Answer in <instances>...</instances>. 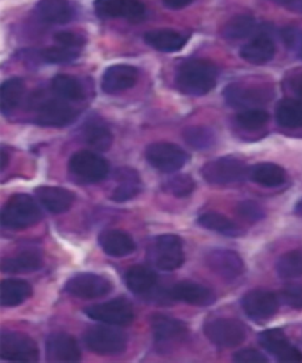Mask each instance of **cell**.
I'll return each mask as SVG.
<instances>
[{
    "label": "cell",
    "mask_w": 302,
    "mask_h": 363,
    "mask_svg": "<svg viewBox=\"0 0 302 363\" xmlns=\"http://www.w3.org/2000/svg\"><path fill=\"white\" fill-rule=\"evenodd\" d=\"M216 67L206 60L185 62L176 74V86L182 93L192 96H202L216 86Z\"/></svg>",
    "instance_id": "cell-1"
},
{
    "label": "cell",
    "mask_w": 302,
    "mask_h": 363,
    "mask_svg": "<svg viewBox=\"0 0 302 363\" xmlns=\"http://www.w3.org/2000/svg\"><path fill=\"white\" fill-rule=\"evenodd\" d=\"M43 217L38 203L26 194H16L8 199L1 211V225L13 230H23L40 223Z\"/></svg>",
    "instance_id": "cell-2"
},
{
    "label": "cell",
    "mask_w": 302,
    "mask_h": 363,
    "mask_svg": "<svg viewBox=\"0 0 302 363\" xmlns=\"http://www.w3.org/2000/svg\"><path fill=\"white\" fill-rule=\"evenodd\" d=\"M249 169L238 157H223L207 162L202 167V177L211 185H231L245 180Z\"/></svg>",
    "instance_id": "cell-3"
},
{
    "label": "cell",
    "mask_w": 302,
    "mask_h": 363,
    "mask_svg": "<svg viewBox=\"0 0 302 363\" xmlns=\"http://www.w3.org/2000/svg\"><path fill=\"white\" fill-rule=\"evenodd\" d=\"M0 356L11 362H38L40 349L33 338L18 331H4L0 337Z\"/></svg>",
    "instance_id": "cell-4"
},
{
    "label": "cell",
    "mask_w": 302,
    "mask_h": 363,
    "mask_svg": "<svg viewBox=\"0 0 302 363\" xmlns=\"http://www.w3.org/2000/svg\"><path fill=\"white\" fill-rule=\"evenodd\" d=\"M84 341L91 352L112 356L124 352L128 338L121 330L109 327H93L84 334Z\"/></svg>",
    "instance_id": "cell-5"
},
{
    "label": "cell",
    "mask_w": 302,
    "mask_h": 363,
    "mask_svg": "<svg viewBox=\"0 0 302 363\" xmlns=\"http://www.w3.org/2000/svg\"><path fill=\"white\" fill-rule=\"evenodd\" d=\"M204 334L214 345L222 348H234L247 337L245 324L234 318H214L204 324Z\"/></svg>",
    "instance_id": "cell-6"
},
{
    "label": "cell",
    "mask_w": 302,
    "mask_h": 363,
    "mask_svg": "<svg viewBox=\"0 0 302 363\" xmlns=\"http://www.w3.org/2000/svg\"><path fill=\"white\" fill-rule=\"evenodd\" d=\"M151 259L160 270L173 271L181 267L185 263L181 239L174 235L157 237L151 246Z\"/></svg>",
    "instance_id": "cell-7"
},
{
    "label": "cell",
    "mask_w": 302,
    "mask_h": 363,
    "mask_svg": "<svg viewBox=\"0 0 302 363\" xmlns=\"http://www.w3.org/2000/svg\"><path fill=\"white\" fill-rule=\"evenodd\" d=\"M69 169L76 178L86 182H98L109 174V164L98 154L81 150L72 155Z\"/></svg>",
    "instance_id": "cell-8"
},
{
    "label": "cell",
    "mask_w": 302,
    "mask_h": 363,
    "mask_svg": "<svg viewBox=\"0 0 302 363\" xmlns=\"http://www.w3.org/2000/svg\"><path fill=\"white\" fill-rule=\"evenodd\" d=\"M86 315L97 322L122 327L132 323L135 317L132 304L125 298L112 299L89 306L86 309Z\"/></svg>",
    "instance_id": "cell-9"
},
{
    "label": "cell",
    "mask_w": 302,
    "mask_h": 363,
    "mask_svg": "<svg viewBox=\"0 0 302 363\" xmlns=\"http://www.w3.org/2000/svg\"><path fill=\"white\" fill-rule=\"evenodd\" d=\"M146 160L153 168L164 173L178 171L188 161V155L174 143H157L146 148Z\"/></svg>",
    "instance_id": "cell-10"
},
{
    "label": "cell",
    "mask_w": 302,
    "mask_h": 363,
    "mask_svg": "<svg viewBox=\"0 0 302 363\" xmlns=\"http://www.w3.org/2000/svg\"><path fill=\"white\" fill-rule=\"evenodd\" d=\"M112 290L111 281L96 274H79L65 284V291L82 299H96L107 296Z\"/></svg>",
    "instance_id": "cell-11"
},
{
    "label": "cell",
    "mask_w": 302,
    "mask_h": 363,
    "mask_svg": "<svg viewBox=\"0 0 302 363\" xmlns=\"http://www.w3.org/2000/svg\"><path fill=\"white\" fill-rule=\"evenodd\" d=\"M259 342L263 349L273 355L280 362H302L300 349L291 345L281 329H268L259 335Z\"/></svg>",
    "instance_id": "cell-12"
},
{
    "label": "cell",
    "mask_w": 302,
    "mask_h": 363,
    "mask_svg": "<svg viewBox=\"0 0 302 363\" xmlns=\"http://www.w3.org/2000/svg\"><path fill=\"white\" fill-rule=\"evenodd\" d=\"M97 15L104 18H125L141 22L146 17V6L141 0H96Z\"/></svg>",
    "instance_id": "cell-13"
},
{
    "label": "cell",
    "mask_w": 302,
    "mask_h": 363,
    "mask_svg": "<svg viewBox=\"0 0 302 363\" xmlns=\"http://www.w3.org/2000/svg\"><path fill=\"white\" fill-rule=\"evenodd\" d=\"M242 308L249 318L254 320H267L277 313L279 299L273 292L252 290L243 296Z\"/></svg>",
    "instance_id": "cell-14"
},
{
    "label": "cell",
    "mask_w": 302,
    "mask_h": 363,
    "mask_svg": "<svg viewBox=\"0 0 302 363\" xmlns=\"http://www.w3.org/2000/svg\"><path fill=\"white\" fill-rule=\"evenodd\" d=\"M206 260L210 270L227 281L240 277L245 271V263L241 257L231 250H211L207 255Z\"/></svg>",
    "instance_id": "cell-15"
},
{
    "label": "cell",
    "mask_w": 302,
    "mask_h": 363,
    "mask_svg": "<svg viewBox=\"0 0 302 363\" xmlns=\"http://www.w3.org/2000/svg\"><path fill=\"white\" fill-rule=\"evenodd\" d=\"M75 118V111L64 101H44L37 108L36 123L43 127L61 128L70 125Z\"/></svg>",
    "instance_id": "cell-16"
},
{
    "label": "cell",
    "mask_w": 302,
    "mask_h": 363,
    "mask_svg": "<svg viewBox=\"0 0 302 363\" xmlns=\"http://www.w3.org/2000/svg\"><path fill=\"white\" fill-rule=\"evenodd\" d=\"M47 356L50 362H79L82 354L71 335L56 333L47 337Z\"/></svg>",
    "instance_id": "cell-17"
},
{
    "label": "cell",
    "mask_w": 302,
    "mask_h": 363,
    "mask_svg": "<svg viewBox=\"0 0 302 363\" xmlns=\"http://www.w3.org/2000/svg\"><path fill=\"white\" fill-rule=\"evenodd\" d=\"M137 79L139 70L135 67L128 65H111L104 72L102 89L104 93L110 95L122 93L135 86Z\"/></svg>",
    "instance_id": "cell-18"
},
{
    "label": "cell",
    "mask_w": 302,
    "mask_h": 363,
    "mask_svg": "<svg viewBox=\"0 0 302 363\" xmlns=\"http://www.w3.org/2000/svg\"><path fill=\"white\" fill-rule=\"evenodd\" d=\"M170 297L176 301L197 306H211L216 299L215 294L209 288L188 281L175 285L171 289Z\"/></svg>",
    "instance_id": "cell-19"
},
{
    "label": "cell",
    "mask_w": 302,
    "mask_h": 363,
    "mask_svg": "<svg viewBox=\"0 0 302 363\" xmlns=\"http://www.w3.org/2000/svg\"><path fill=\"white\" fill-rule=\"evenodd\" d=\"M151 328L158 343L183 341L188 335V328L183 322L164 315H155L151 318Z\"/></svg>",
    "instance_id": "cell-20"
},
{
    "label": "cell",
    "mask_w": 302,
    "mask_h": 363,
    "mask_svg": "<svg viewBox=\"0 0 302 363\" xmlns=\"http://www.w3.org/2000/svg\"><path fill=\"white\" fill-rule=\"evenodd\" d=\"M36 196L40 203L49 212L54 214L68 212L76 199L71 191L61 187H40L36 189Z\"/></svg>",
    "instance_id": "cell-21"
},
{
    "label": "cell",
    "mask_w": 302,
    "mask_h": 363,
    "mask_svg": "<svg viewBox=\"0 0 302 363\" xmlns=\"http://www.w3.org/2000/svg\"><path fill=\"white\" fill-rule=\"evenodd\" d=\"M98 240L104 252L116 258L129 256L136 250V244L132 237L120 230H107L102 232Z\"/></svg>",
    "instance_id": "cell-22"
},
{
    "label": "cell",
    "mask_w": 302,
    "mask_h": 363,
    "mask_svg": "<svg viewBox=\"0 0 302 363\" xmlns=\"http://www.w3.org/2000/svg\"><path fill=\"white\" fill-rule=\"evenodd\" d=\"M118 186L111 194V199L116 203H125L134 199L142 191L141 178L132 168H121L116 171Z\"/></svg>",
    "instance_id": "cell-23"
},
{
    "label": "cell",
    "mask_w": 302,
    "mask_h": 363,
    "mask_svg": "<svg viewBox=\"0 0 302 363\" xmlns=\"http://www.w3.org/2000/svg\"><path fill=\"white\" fill-rule=\"evenodd\" d=\"M43 256L36 250H25L18 255L6 257L1 260V270L10 274H24L40 270L43 267Z\"/></svg>",
    "instance_id": "cell-24"
},
{
    "label": "cell",
    "mask_w": 302,
    "mask_h": 363,
    "mask_svg": "<svg viewBox=\"0 0 302 363\" xmlns=\"http://www.w3.org/2000/svg\"><path fill=\"white\" fill-rule=\"evenodd\" d=\"M241 57L250 65H266L275 55V45L269 37L259 36L242 47Z\"/></svg>",
    "instance_id": "cell-25"
},
{
    "label": "cell",
    "mask_w": 302,
    "mask_h": 363,
    "mask_svg": "<svg viewBox=\"0 0 302 363\" xmlns=\"http://www.w3.org/2000/svg\"><path fill=\"white\" fill-rule=\"evenodd\" d=\"M37 13L40 18L51 24H66L74 16L68 0H40L37 4Z\"/></svg>",
    "instance_id": "cell-26"
},
{
    "label": "cell",
    "mask_w": 302,
    "mask_h": 363,
    "mask_svg": "<svg viewBox=\"0 0 302 363\" xmlns=\"http://www.w3.org/2000/svg\"><path fill=\"white\" fill-rule=\"evenodd\" d=\"M224 97L231 107L249 108L262 104L268 99V94L265 90L255 88H243L240 86H229L224 90Z\"/></svg>",
    "instance_id": "cell-27"
},
{
    "label": "cell",
    "mask_w": 302,
    "mask_h": 363,
    "mask_svg": "<svg viewBox=\"0 0 302 363\" xmlns=\"http://www.w3.org/2000/svg\"><path fill=\"white\" fill-rule=\"evenodd\" d=\"M146 43L161 52H176L187 43V38L181 33L171 30H155L144 35Z\"/></svg>",
    "instance_id": "cell-28"
},
{
    "label": "cell",
    "mask_w": 302,
    "mask_h": 363,
    "mask_svg": "<svg viewBox=\"0 0 302 363\" xmlns=\"http://www.w3.org/2000/svg\"><path fill=\"white\" fill-rule=\"evenodd\" d=\"M33 295V289L22 279H5L0 285V303L3 306H17Z\"/></svg>",
    "instance_id": "cell-29"
},
{
    "label": "cell",
    "mask_w": 302,
    "mask_h": 363,
    "mask_svg": "<svg viewBox=\"0 0 302 363\" xmlns=\"http://www.w3.org/2000/svg\"><path fill=\"white\" fill-rule=\"evenodd\" d=\"M249 177L252 182L263 187H279L286 182V172L279 164L272 162H261L249 169Z\"/></svg>",
    "instance_id": "cell-30"
},
{
    "label": "cell",
    "mask_w": 302,
    "mask_h": 363,
    "mask_svg": "<svg viewBox=\"0 0 302 363\" xmlns=\"http://www.w3.org/2000/svg\"><path fill=\"white\" fill-rule=\"evenodd\" d=\"M125 283L130 291L139 295L146 294L156 285L157 274L149 267L135 265L125 274Z\"/></svg>",
    "instance_id": "cell-31"
},
{
    "label": "cell",
    "mask_w": 302,
    "mask_h": 363,
    "mask_svg": "<svg viewBox=\"0 0 302 363\" xmlns=\"http://www.w3.org/2000/svg\"><path fill=\"white\" fill-rule=\"evenodd\" d=\"M24 89V82L18 77H13L3 83L0 88V111L3 114H11L18 107Z\"/></svg>",
    "instance_id": "cell-32"
},
{
    "label": "cell",
    "mask_w": 302,
    "mask_h": 363,
    "mask_svg": "<svg viewBox=\"0 0 302 363\" xmlns=\"http://www.w3.org/2000/svg\"><path fill=\"white\" fill-rule=\"evenodd\" d=\"M82 138L86 145L100 152H105L112 145V134L107 125L100 122H89L84 125Z\"/></svg>",
    "instance_id": "cell-33"
},
{
    "label": "cell",
    "mask_w": 302,
    "mask_h": 363,
    "mask_svg": "<svg viewBox=\"0 0 302 363\" xmlns=\"http://www.w3.org/2000/svg\"><path fill=\"white\" fill-rule=\"evenodd\" d=\"M197 223L207 230L217 232L228 237H238L243 235V231L235 224L234 221L216 212H208L199 216Z\"/></svg>",
    "instance_id": "cell-34"
},
{
    "label": "cell",
    "mask_w": 302,
    "mask_h": 363,
    "mask_svg": "<svg viewBox=\"0 0 302 363\" xmlns=\"http://www.w3.org/2000/svg\"><path fill=\"white\" fill-rule=\"evenodd\" d=\"M277 121L284 128H302V104L284 99L277 107Z\"/></svg>",
    "instance_id": "cell-35"
},
{
    "label": "cell",
    "mask_w": 302,
    "mask_h": 363,
    "mask_svg": "<svg viewBox=\"0 0 302 363\" xmlns=\"http://www.w3.org/2000/svg\"><path fill=\"white\" fill-rule=\"evenodd\" d=\"M52 90L63 100L81 101L84 99L82 84L72 76H54L52 79Z\"/></svg>",
    "instance_id": "cell-36"
},
{
    "label": "cell",
    "mask_w": 302,
    "mask_h": 363,
    "mask_svg": "<svg viewBox=\"0 0 302 363\" xmlns=\"http://www.w3.org/2000/svg\"><path fill=\"white\" fill-rule=\"evenodd\" d=\"M255 29V19L250 15L235 16L223 28V36L228 40H243Z\"/></svg>",
    "instance_id": "cell-37"
},
{
    "label": "cell",
    "mask_w": 302,
    "mask_h": 363,
    "mask_svg": "<svg viewBox=\"0 0 302 363\" xmlns=\"http://www.w3.org/2000/svg\"><path fill=\"white\" fill-rule=\"evenodd\" d=\"M277 272L281 278L291 279L302 276V249L291 250L277 260Z\"/></svg>",
    "instance_id": "cell-38"
},
{
    "label": "cell",
    "mask_w": 302,
    "mask_h": 363,
    "mask_svg": "<svg viewBox=\"0 0 302 363\" xmlns=\"http://www.w3.org/2000/svg\"><path fill=\"white\" fill-rule=\"evenodd\" d=\"M185 143L195 150H208L215 145V135L211 129L207 127H190L183 133Z\"/></svg>",
    "instance_id": "cell-39"
},
{
    "label": "cell",
    "mask_w": 302,
    "mask_h": 363,
    "mask_svg": "<svg viewBox=\"0 0 302 363\" xmlns=\"http://www.w3.org/2000/svg\"><path fill=\"white\" fill-rule=\"evenodd\" d=\"M164 192L178 198H185L195 189V182L189 174H178L168 179L163 184Z\"/></svg>",
    "instance_id": "cell-40"
},
{
    "label": "cell",
    "mask_w": 302,
    "mask_h": 363,
    "mask_svg": "<svg viewBox=\"0 0 302 363\" xmlns=\"http://www.w3.org/2000/svg\"><path fill=\"white\" fill-rule=\"evenodd\" d=\"M269 120V115L262 109H247L236 116V122L245 130H257L262 128Z\"/></svg>",
    "instance_id": "cell-41"
},
{
    "label": "cell",
    "mask_w": 302,
    "mask_h": 363,
    "mask_svg": "<svg viewBox=\"0 0 302 363\" xmlns=\"http://www.w3.org/2000/svg\"><path fill=\"white\" fill-rule=\"evenodd\" d=\"M79 49L74 48L52 47L47 48L42 52V58L44 61L51 65H62V63H69L79 57Z\"/></svg>",
    "instance_id": "cell-42"
},
{
    "label": "cell",
    "mask_w": 302,
    "mask_h": 363,
    "mask_svg": "<svg viewBox=\"0 0 302 363\" xmlns=\"http://www.w3.org/2000/svg\"><path fill=\"white\" fill-rule=\"evenodd\" d=\"M236 213L249 223H256L265 217L262 207L252 200H243L238 203Z\"/></svg>",
    "instance_id": "cell-43"
},
{
    "label": "cell",
    "mask_w": 302,
    "mask_h": 363,
    "mask_svg": "<svg viewBox=\"0 0 302 363\" xmlns=\"http://www.w3.org/2000/svg\"><path fill=\"white\" fill-rule=\"evenodd\" d=\"M281 298L293 309H302V284H288L281 291Z\"/></svg>",
    "instance_id": "cell-44"
},
{
    "label": "cell",
    "mask_w": 302,
    "mask_h": 363,
    "mask_svg": "<svg viewBox=\"0 0 302 363\" xmlns=\"http://www.w3.org/2000/svg\"><path fill=\"white\" fill-rule=\"evenodd\" d=\"M234 362L238 363H266V356L262 352H257L255 349H242L240 352H235Z\"/></svg>",
    "instance_id": "cell-45"
},
{
    "label": "cell",
    "mask_w": 302,
    "mask_h": 363,
    "mask_svg": "<svg viewBox=\"0 0 302 363\" xmlns=\"http://www.w3.org/2000/svg\"><path fill=\"white\" fill-rule=\"evenodd\" d=\"M54 40L63 47L74 48V49H79L86 43L83 37L76 35V33H66V31L56 33Z\"/></svg>",
    "instance_id": "cell-46"
},
{
    "label": "cell",
    "mask_w": 302,
    "mask_h": 363,
    "mask_svg": "<svg viewBox=\"0 0 302 363\" xmlns=\"http://www.w3.org/2000/svg\"><path fill=\"white\" fill-rule=\"evenodd\" d=\"M194 0H163L164 5L173 10H180L192 4Z\"/></svg>",
    "instance_id": "cell-47"
},
{
    "label": "cell",
    "mask_w": 302,
    "mask_h": 363,
    "mask_svg": "<svg viewBox=\"0 0 302 363\" xmlns=\"http://www.w3.org/2000/svg\"><path fill=\"white\" fill-rule=\"evenodd\" d=\"M291 89L294 91L295 95H298V99H300L302 102V74L293 79V82H291Z\"/></svg>",
    "instance_id": "cell-48"
},
{
    "label": "cell",
    "mask_w": 302,
    "mask_h": 363,
    "mask_svg": "<svg viewBox=\"0 0 302 363\" xmlns=\"http://www.w3.org/2000/svg\"><path fill=\"white\" fill-rule=\"evenodd\" d=\"M270 1L288 9H295L298 5L302 6V0H270Z\"/></svg>",
    "instance_id": "cell-49"
},
{
    "label": "cell",
    "mask_w": 302,
    "mask_h": 363,
    "mask_svg": "<svg viewBox=\"0 0 302 363\" xmlns=\"http://www.w3.org/2000/svg\"><path fill=\"white\" fill-rule=\"evenodd\" d=\"M8 153H6L4 148H3V150H1V171H4L5 167H6V164H8Z\"/></svg>",
    "instance_id": "cell-50"
},
{
    "label": "cell",
    "mask_w": 302,
    "mask_h": 363,
    "mask_svg": "<svg viewBox=\"0 0 302 363\" xmlns=\"http://www.w3.org/2000/svg\"><path fill=\"white\" fill-rule=\"evenodd\" d=\"M295 213L298 214V217H302V200L296 203V206H295Z\"/></svg>",
    "instance_id": "cell-51"
},
{
    "label": "cell",
    "mask_w": 302,
    "mask_h": 363,
    "mask_svg": "<svg viewBox=\"0 0 302 363\" xmlns=\"http://www.w3.org/2000/svg\"><path fill=\"white\" fill-rule=\"evenodd\" d=\"M301 52H302V48H301Z\"/></svg>",
    "instance_id": "cell-52"
}]
</instances>
